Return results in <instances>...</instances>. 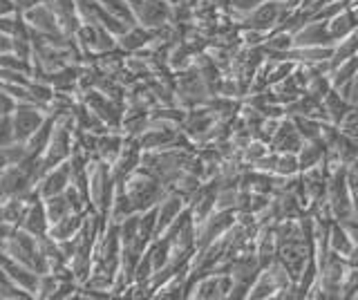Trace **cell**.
<instances>
[{
	"label": "cell",
	"mask_w": 358,
	"mask_h": 300,
	"mask_svg": "<svg viewBox=\"0 0 358 300\" xmlns=\"http://www.w3.org/2000/svg\"><path fill=\"white\" fill-rule=\"evenodd\" d=\"M123 186H126V191H128L137 213H141V210L150 208L155 204H159L164 199V188H162L159 180L145 171H134L128 180L123 182Z\"/></svg>",
	"instance_id": "obj_1"
},
{
	"label": "cell",
	"mask_w": 358,
	"mask_h": 300,
	"mask_svg": "<svg viewBox=\"0 0 358 300\" xmlns=\"http://www.w3.org/2000/svg\"><path fill=\"white\" fill-rule=\"evenodd\" d=\"M287 18H289L287 0H264L262 5H257L253 12L246 14L244 25L257 31V34H264V31L278 29Z\"/></svg>",
	"instance_id": "obj_2"
},
{
	"label": "cell",
	"mask_w": 358,
	"mask_h": 300,
	"mask_svg": "<svg viewBox=\"0 0 358 300\" xmlns=\"http://www.w3.org/2000/svg\"><path fill=\"white\" fill-rule=\"evenodd\" d=\"M43 106L31 103V101H18L14 113H11V126H14V141L16 143H25L34 132H36L43 121L45 113L41 110Z\"/></svg>",
	"instance_id": "obj_3"
},
{
	"label": "cell",
	"mask_w": 358,
	"mask_h": 300,
	"mask_svg": "<svg viewBox=\"0 0 358 300\" xmlns=\"http://www.w3.org/2000/svg\"><path fill=\"white\" fill-rule=\"evenodd\" d=\"M72 150H74V143H72V130L70 124H63V126H56L52 132V139L48 143V150L43 155V162H41V171L43 175L48 173L54 166H59L63 162H67L72 157Z\"/></svg>",
	"instance_id": "obj_4"
},
{
	"label": "cell",
	"mask_w": 358,
	"mask_h": 300,
	"mask_svg": "<svg viewBox=\"0 0 358 300\" xmlns=\"http://www.w3.org/2000/svg\"><path fill=\"white\" fill-rule=\"evenodd\" d=\"M128 5L134 18H137V23L148 29L164 27L173 14L168 0H128Z\"/></svg>",
	"instance_id": "obj_5"
},
{
	"label": "cell",
	"mask_w": 358,
	"mask_h": 300,
	"mask_svg": "<svg viewBox=\"0 0 358 300\" xmlns=\"http://www.w3.org/2000/svg\"><path fill=\"white\" fill-rule=\"evenodd\" d=\"M336 41L329 31L327 18H311L294 34V48H334Z\"/></svg>",
	"instance_id": "obj_6"
},
{
	"label": "cell",
	"mask_w": 358,
	"mask_h": 300,
	"mask_svg": "<svg viewBox=\"0 0 358 300\" xmlns=\"http://www.w3.org/2000/svg\"><path fill=\"white\" fill-rule=\"evenodd\" d=\"M22 16H25L29 27H34V29L38 31V34L45 36V41L54 43V38H59L63 34V29L59 25V18H56V12H54V7H52L50 0H48V3H41L36 7L27 9V12L22 14Z\"/></svg>",
	"instance_id": "obj_7"
},
{
	"label": "cell",
	"mask_w": 358,
	"mask_h": 300,
	"mask_svg": "<svg viewBox=\"0 0 358 300\" xmlns=\"http://www.w3.org/2000/svg\"><path fill=\"white\" fill-rule=\"evenodd\" d=\"M329 208L336 220H345L354 213V195H352V184H347L345 171H338L334 175L329 184Z\"/></svg>",
	"instance_id": "obj_8"
},
{
	"label": "cell",
	"mask_w": 358,
	"mask_h": 300,
	"mask_svg": "<svg viewBox=\"0 0 358 300\" xmlns=\"http://www.w3.org/2000/svg\"><path fill=\"white\" fill-rule=\"evenodd\" d=\"M50 217H48V210H45V199L34 191L27 197V208H25V215L20 220V229L31 233V236H48L50 233Z\"/></svg>",
	"instance_id": "obj_9"
},
{
	"label": "cell",
	"mask_w": 358,
	"mask_h": 300,
	"mask_svg": "<svg viewBox=\"0 0 358 300\" xmlns=\"http://www.w3.org/2000/svg\"><path fill=\"white\" fill-rule=\"evenodd\" d=\"M70 184H72V166H70V162H63L59 166H54V169H50L41 177L38 184H36V193L43 199H48V197L65 193V188Z\"/></svg>",
	"instance_id": "obj_10"
},
{
	"label": "cell",
	"mask_w": 358,
	"mask_h": 300,
	"mask_svg": "<svg viewBox=\"0 0 358 300\" xmlns=\"http://www.w3.org/2000/svg\"><path fill=\"white\" fill-rule=\"evenodd\" d=\"M87 213H90V210H74V213H70L67 217H63L61 222H56V224L50 227V236L56 242H63V240L74 238L76 233L83 229L85 220H87Z\"/></svg>",
	"instance_id": "obj_11"
},
{
	"label": "cell",
	"mask_w": 358,
	"mask_h": 300,
	"mask_svg": "<svg viewBox=\"0 0 358 300\" xmlns=\"http://www.w3.org/2000/svg\"><path fill=\"white\" fill-rule=\"evenodd\" d=\"M327 20H329V31H331V36H334L336 43L347 38L354 29H358V12H356V7L354 9L345 7L343 12H338V14L327 18Z\"/></svg>",
	"instance_id": "obj_12"
},
{
	"label": "cell",
	"mask_w": 358,
	"mask_h": 300,
	"mask_svg": "<svg viewBox=\"0 0 358 300\" xmlns=\"http://www.w3.org/2000/svg\"><path fill=\"white\" fill-rule=\"evenodd\" d=\"M184 210V202L182 197H164L159 204H157V236H162V233L173 224V222L179 217V213Z\"/></svg>",
	"instance_id": "obj_13"
},
{
	"label": "cell",
	"mask_w": 358,
	"mask_h": 300,
	"mask_svg": "<svg viewBox=\"0 0 358 300\" xmlns=\"http://www.w3.org/2000/svg\"><path fill=\"white\" fill-rule=\"evenodd\" d=\"M233 289V278L231 276H208L206 280L197 285V298H229Z\"/></svg>",
	"instance_id": "obj_14"
},
{
	"label": "cell",
	"mask_w": 358,
	"mask_h": 300,
	"mask_svg": "<svg viewBox=\"0 0 358 300\" xmlns=\"http://www.w3.org/2000/svg\"><path fill=\"white\" fill-rule=\"evenodd\" d=\"M327 244H329V251L336 253V255H341L343 260L347 258V255H350V251L354 247V240H352L350 233H347V229L343 227L341 220H331Z\"/></svg>",
	"instance_id": "obj_15"
},
{
	"label": "cell",
	"mask_w": 358,
	"mask_h": 300,
	"mask_svg": "<svg viewBox=\"0 0 358 300\" xmlns=\"http://www.w3.org/2000/svg\"><path fill=\"white\" fill-rule=\"evenodd\" d=\"M273 146H275L280 152L298 155V150L302 148V137H300V132H298L296 124H291V121H285V124L280 126L278 132H275Z\"/></svg>",
	"instance_id": "obj_16"
},
{
	"label": "cell",
	"mask_w": 358,
	"mask_h": 300,
	"mask_svg": "<svg viewBox=\"0 0 358 300\" xmlns=\"http://www.w3.org/2000/svg\"><path fill=\"white\" fill-rule=\"evenodd\" d=\"M150 38H152V29L137 23V25H132L126 34L119 36V45L126 52H134V50H141Z\"/></svg>",
	"instance_id": "obj_17"
},
{
	"label": "cell",
	"mask_w": 358,
	"mask_h": 300,
	"mask_svg": "<svg viewBox=\"0 0 358 300\" xmlns=\"http://www.w3.org/2000/svg\"><path fill=\"white\" fill-rule=\"evenodd\" d=\"M123 150V139L119 135H101L96 139V152L101 155V162L115 164Z\"/></svg>",
	"instance_id": "obj_18"
},
{
	"label": "cell",
	"mask_w": 358,
	"mask_h": 300,
	"mask_svg": "<svg viewBox=\"0 0 358 300\" xmlns=\"http://www.w3.org/2000/svg\"><path fill=\"white\" fill-rule=\"evenodd\" d=\"M233 224V213H220L217 217H210L208 224H206V231L201 233V240H199V247H206V244H210L215 238H220L224 231H227L229 227Z\"/></svg>",
	"instance_id": "obj_19"
},
{
	"label": "cell",
	"mask_w": 358,
	"mask_h": 300,
	"mask_svg": "<svg viewBox=\"0 0 358 300\" xmlns=\"http://www.w3.org/2000/svg\"><path fill=\"white\" fill-rule=\"evenodd\" d=\"M294 124H296V128L300 132V137L305 141H322V130H320L322 126L313 117H307V115L294 117Z\"/></svg>",
	"instance_id": "obj_20"
},
{
	"label": "cell",
	"mask_w": 358,
	"mask_h": 300,
	"mask_svg": "<svg viewBox=\"0 0 358 300\" xmlns=\"http://www.w3.org/2000/svg\"><path fill=\"white\" fill-rule=\"evenodd\" d=\"M101 5H103L108 12H112L117 18H121L123 23L126 25H137V18H134V14H132V9H130V5H128V0H99Z\"/></svg>",
	"instance_id": "obj_21"
},
{
	"label": "cell",
	"mask_w": 358,
	"mask_h": 300,
	"mask_svg": "<svg viewBox=\"0 0 358 300\" xmlns=\"http://www.w3.org/2000/svg\"><path fill=\"white\" fill-rule=\"evenodd\" d=\"M25 155V146L22 143H11V146L0 148V171L5 169L9 164H18Z\"/></svg>",
	"instance_id": "obj_22"
},
{
	"label": "cell",
	"mask_w": 358,
	"mask_h": 300,
	"mask_svg": "<svg viewBox=\"0 0 358 300\" xmlns=\"http://www.w3.org/2000/svg\"><path fill=\"white\" fill-rule=\"evenodd\" d=\"M14 141V126H11V115H0V148L11 146Z\"/></svg>",
	"instance_id": "obj_23"
},
{
	"label": "cell",
	"mask_w": 358,
	"mask_h": 300,
	"mask_svg": "<svg viewBox=\"0 0 358 300\" xmlns=\"http://www.w3.org/2000/svg\"><path fill=\"white\" fill-rule=\"evenodd\" d=\"M262 3H264V0H229V5L235 9V12H244V14L253 12V9L257 5H262Z\"/></svg>",
	"instance_id": "obj_24"
},
{
	"label": "cell",
	"mask_w": 358,
	"mask_h": 300,
	"mask_svg": "<svg viewBox=\"0 0 358 300\" xmlns=\"http://www.w3.org/2000/svg\"><path fill=\"white\" fill-rule=\"evenodd\" d=\"M16 103H18L16 99L11 94H7L3 87H0V115H11V113H14Z\"/></svg>",
	"instance_id": "obj_25"
},
{
	"label": "cell",
	"mask_w": 358,
	"mask_h": 300,
	"mask_svg": "<svg viewBox=\"0 0 358 300\" xmlns=\"http://www.w3.org/2000/svg\"><path fill=\"white\" fill-rule=\"evenodd\" d=\"M18 7L14 0H0V16H14Z\"/></svg>",
	"instance_id": "obj_26"
},
{
	"label": "cell",
	"mask_w": 358,
	"mask_h": 300,
	"mask_svg": "<svg viewBox=\"0 0 358 300\" xmlns=\"http://www.w3.org/2000/svg\"><path fill=\"white\" fill-rule=\"evenodd\" d=\"M14 3H16V7H18V12L25 14L27 9L36 7V5H41V3H48V0H14Z\"/></svg>",
	"instance_id": "obj_27"
},
{
	"label": "cell",
	"mask_w": 358,
	"mask_h": 300,
	"mask_svg": "<svg viewBox=\"0 0 358 300\" xmlns=\"http://www.w3.org/2000/svg\"><path fill=\"white\" fill-rule=\"evenodd\" d=\"M7 52H14V43H11V36L0 31V54H7Z\"/></svg>",
	"instance_id": "obj_28"
},
{
	"label": "cell",
	"mask_w": 358,
	"mask_h": 300,
	"mask_svg": "<svg viewBox=\"0 0 358 300\" xmlns=\"http://www.w3.org/2000/svg\"><path fill=\"white\" fill-rule=\"evenodd\" d=\"M347 264L352 266V269H358V244H354L352 247V251H350V255H347Z\"/></svg>",
	"instance_id": "obj_29"
}]
</instances>
